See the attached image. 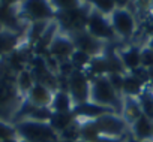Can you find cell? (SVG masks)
Returning <instances> with one entry per match:
<instances>
[{"instance_id":"d590c367","label":"cell","mask_w":153,"mask_h":142,"mask_svg":"<svg viewBox=\"0 0 153 142\" xmlns=\"http://www.w3.org/2000/svg\"><path fill=\"white\" fill-rule=\"evenodd\" d=\"M126 142H137L135 139H131V141H126Z\"/></svg>"},{"instance_id":"484cf974","label":"cell","mask_w":153,"mask_h":142,"mask_svg":"<svg viewBox=\"0 0 153 142\" xmlns=\"http://www.w3.org/2000/svg\"><path fill=\"white\" fill-rule=\"evenodd\" d=\"M50 3L56 12H66L81 5V2H78V0H54V2H50Z\"/></svg>"},{"instance_id":"2e32d148","label":"cell","mask_w":153,"mask_h":142,"mask_svg":"<svg viewBox=\"0 0 153 142\" xmlns=\"http://www.w3.org/2000/svg\"><path fill=\"white\" fill-rule=\"evenodd\" d=\"M141 115H143V111H141V105H140L138 99H135V97H126L123 100V106H122V118L126 123L132 124Z\"/></svg>"},{"instance_id":"d6a6232c","label":"cell","mask_w":153,"mask_h":142,"mask_svg":"<svg viewBox=\"0 0 153 142\" xmlns=\"http://www.w3.org/2000/svg\"><path fill=\"white\" fill-rule=\"evenodd\" d=\"M2 142H20V141H17L15 138H9V139H5V141H2Z\"/></svg>"},{"instance_id":"4316f807","label":"cell","mask_w":153,"mask_h":142,"mask_svg":"<svg viewBox=\"0 0 153 142\" xmlns=\"http://www.w3.org/2000/svg\"><path fill=\"white\" fill-rule=\"evenodd\" d=\"M111 87L116 90V93L119 96L123 94V81H125V75L123 74H119V72H113V74H108L107 75Z\"/></svg>"},{"instance_id":"836d02e7","label":"cell","mask_w":153,"mask_h":142,"mask_svg":"<svg viewBox=\"0 0 153 142\" xmlns=\"http://www.w3.org/2000/svg\"><path fill=\"white\" fill-rule=\"evenodd\" d=\"M57 142H83V141H62V139H59Z\"/></svg>"},{"instance_id":"ac0fdd59","label":"cell","mask_w":153,"mask_h":142,"mask_svg":"<svg viewBox=\"0 0 153 142\" xmlns=\"http://www.w3.org/2000/svg\"><path fill=\"white\" fill-rule=\"evenodd\" d=\"M76 118H75V115H74V112L71 111V112H53V115H51V120H50V126H51V129L56 132V133H62L65 129H68L74 121H75Z\"/></svg>"},{"instance_id":"9c48e42d","label":"cell","mask_w":153,"mask_h":142,"mask_svg":"<svg viewBox=\"0 0 153 142\" xmlns=\"http://www.w3.org/2000/svg\"><path fill=\"white\" fill-rule=\"evenodd\" d=\"M68 36L72 39V42H74V45H75V49H81V51L90 54L92 57H99V55H102L105 42L98 40V39L93 38L87 30L76 32V33H72V35H68Z\"/></svg>"},{"instance_id":"7402d4cb","label":"cell","mask_w":153,"mask_h":142,"mask_svg":"<svg viewBox=\"0 0 153 142\" xmlns=\"http://www.w3.org/2000/svg\"><path fill=\"white\" fill-rule=\"evenodd\" d=\"M35 77L32 74V70H27V69H23L20 70V74L17 77V87L18 90H21L23 93H29L32 90V87L35 85Z\"/></svg>"},{"instance_id":"4fadbf2b","label":"cell","mask_w":153,"mask_h":142,"mask_svg":"<svg viewBox=\"0 0 153 142\" xmlns=\"http://www.w3.org/2000/svg\"><path fill=\"white\" fill-rule=\"evenodd\" d=\"M119 58L125 70L134 72L135 69L141 67V48L137 45L128 46L126 49L119 51Z\"/></svg>"},{"instance_id":"4dcf8cb0","label":"cell","mask_w":153,"mask_h":142,"mask_svg":"<svg viewBox=\"0 0 153 142\" xmlns=\"http://www.w3.org/2000/svg\"><path fill=\"white\" fill-rule=\"evenodd\" d=\"M96 142H126L125 138H108V136H101Z\"/></svg>"},{"instance_id":"f546056e","label":"cell","mask_w":153,"mask_h":142,"mask_svg":"<svg viewBox=\"0 0 153 142\" xmlns=\"http://www.w3.org/2000/svg\"><path fill=\"white\" fill-rule=\"evenodd\" d=\"M15 135L17 132L14 126H9L5 121H0V142L5 139H9V138H15Z\"/></svg>"},{"instance_id":"52a82bcc","label":"cell","mask_w":153,"mask_h":142,"mask_svg":"<svg viewBox=\"0 0 153 142\" xmlns=\"http://www.w3.org/2000/svg\"><path fill=\"white\" fill-rule=\"evenodd\" d=\"M21 12L32 20V23L50 21L56 17V11L53 9L50 2L44 0H27L21 3Z\"/></svg>"},{"instance_id":"8fae6325","label":"cell","mask_w":153,"mask_h":142,"mask_svg":"<svg viewBox=\"0 0 153 142\" xmlns=\"http://www.w3.org/2000/svg\"><path fill=\"white\" fill-rule=\"evenodd\" d=\"M72 112H74L76 120L81 118V121H86V120H96V118H99L105 114H111L114 111L110 109V108L96 105L93 102H86V103H80V105H74Z\"/></svg>"},{"instance_id":"8d00e7d4","label":"cell","mask_w":153,"mask_h":142,"mask_svg":"<svg viewBox=\"0 0 153 142\" xmlns=\"http://www.w3.org/2000/svg\"><path fill=\"white\" fill-rule=\"evenodd\" d=\"M20 142H26V141H20Z\"/></svg>"},{"instance_id":"603a6c76","label":"cell","mask_w":153,"mask_h":142,"mask_svg":"<svg viewBox=\"0 0 153 142\" xmlns=\"http://www.w3.org/2000/svg\"><path fill=\"white\" fill-rule=\"evenodd\" d=\"M59 139H62V141H81V121L75 120L68 129H65L59 135Z\"/></svg>"},{"instance_id":"6da1fadb","label":"cell","mask_w":153,"mask_h":142,"mask_svg":"<svg viewBox=\"0 0 153 142\" xmlns=\"http://www.w3.org/2000/svg\"><path fill=\"white\" fill-rule=\"evenodd\" d=\"M90 102L110 108L116 114L122 112V106H123L122 96H119L116 90L111 87L107 75L95 77L90 81Z\"/></svg>"},{"instance_id":"cb8c5ba5","label":"cell","mask_w":153,"mask_h":142,"mask_svg":"<svg viewBox=\"0 0 153 142\" xmlns=\"http://www.w3.org/2000/svg\"><path fill=\"white\" fill-rule=\"evenodd\" d=\"M90 5L92 9L105 17H110L116 11V0H95V2H90Z\"/></svg>"},{"instance_id":"ffe728a7","label":"cell","mask_w":153,"mask_h":142,"mask_svg":"<svg viewBox=\"0 0 153 142\" xmlns=\"http://www.w3.org/2000/svg\"><path fill=\"white\" fill-rule=\"evenodd\" d=\"M101 136L102 135H101L95 120L81 121V141L83 142H96Z\"/></svg>"},{"instance_id":"9a60e30c","label":"cell","mask_w":153,"mask_h":142,"mask_svg":"<svg viewBox=\"0 0 153 142\" xmlns=\"http://www.w3.org/2000/svg\"><path fill=\"white\" fill-rule=\"evenodd\" d=\"M74 108V102L66 90H56L53 93L50 109L53 112H71Z\"/></svg>"},{"instance_id":"7a4b0ae2","label":"cell","mask_w":153,"mask_h":142,"mask_svg":"<svg viewBox=\"0 0 153 142\" xmlns=\"http://www.w3.org/2000/svg\"><path fill=\"white\" fill-rule=\"evenodd\" d=\"M17 135L26 142H57V133L48 123H39L33 120H21L15 126Z\"/></svg>"},{"instance_id":"ba28073f","label":"cell","mask_w":153,"mask_h":142,"mask_svg":"<svg viewBox=\"0 0 153 142\" xmlns=\"http://www.w3.org/2000/svg\"><path fill=\"white\" fill-rule=\"evenodd\" d=\"M96 126L101 132L102 136H108V138H123L126 130H128V123L117 114L111 112V114H105L99 118L95 120Z\"/></svg>"},{"instance_id":"8992f818","label":"cell","mask_w":153,"mask_h":142,"mask_svg":"<svg viewBox=\"0 0 153 142\" xmlns=\"http://www.w3.org/2000/svg\"><path fill=\"white\" fill-rule=\"evenodd\" d=\"M110 23L113 26L116 36L122 39H131L137 30V23L129 8H125V9L116 8V11L110 15Z\"/></svg>"},{"instance_id":"277c9868","label":"cell","mask_w":153,"mask_h":142,"mask_svg":"<svg viewBox=\"0 0 153 142\" xmlns=\"http://www.w3.org/2000/svg\"><path fill=\"white\" fill-rule=\"evenodd\" d=\"M68 93L74 105L90 102V79L84 70H74L68 77Z\"/></svg>"},{"instance_id":"e575fe53","label":"cell","mask_w":153,"mask_h":142,"mask_svg":"<svg viewBox=\"0 0 153 142\" xmlns=\"http://www.w3.org/2000/svg\"><path fill=\"white\" fill-rule=\"evenodd\" d=\"M0 33H3V26L0 24Z\"/></svg>"},{"instance_id":"30bf717a","label":"cell","mask_w":153,"mask_h":142,"mask_svg":"<svg viewBox=\"0 0 153 142\" xmlns=\"http://www.w3.org/2000/svg\"><path fill=\"white\" fill-rule=\"evenodd\" d=\"M74 51H75V45L68 35H56V38L53 39L48 48L50 57L56 58L57 61L69 60Z\"/></svg>"},{"instance_id":"44dd1931","label":"cell","mask_w":153,"mask_h":142,"mask_svg":"<svg viewBox=\"0 0 153 142\" xmlns=\"http://www.w3.org/2000/svg\"><path fill=\"white\" fill-rule=\"evenodd\" d=\"M92 60H93V57L90 54L81 51V49H75L72 52L71 58H69V61H71V64L74 66L75 70H86L90 66Z\"/></svg>"},{"instance_id":"5bb4252c","label":"cell","mask_w":153,"mask_h":142,"mask_svg":"<svg viewBox=\"0 0 153 142\" xmlns=\"http://www.w3.org/2000/svg\"><path fill=\"white\" fill-rule=\"evenodd\" d=\"M132 135L137 142H150L153 141V121L141 115L135 123L131 124Z\"/></svg>"},{"instance_id":"e0dca14e","label":"cell","mask_w":153,"mask_h":142,"mask_svg":"<svg viewBox=\"0 0 153 142\" xmlns=\"http://www.w3.org/2000/svg\"><path fill=\"white\" fill-rule=\"evenodd\" d=\"M0 24L11 30L18 27V15L15 14L12 3L0 2Z\"/></svg>"},{"instance_id":"5b68a950","label":"cell","mask_w":153,"mask_h":142,"mask_svg":"<svg viewBox=\"0 0 153 142\" xmlns=\"http://www.w3.org/2000/svg\"><path fill=\"white\" fill-rule=\"evenodd\" d=\"M86 30L101 42H111L117 38L113 30V26L110 23V17H105V15L96 12L95 9H92L89 14Z\"/></svg>"},{"instance_id":"7c38bea8","label":"cell","mask_w":153,"mask_h":142,"mask_svg":"<svg viewBox=\"0 0 153 142\" xmlns=\"http://www.w3.org/2000/svg\"><path fill=\"white\" fill-rule=\"evenodd\" d=\"M51 99H53V91L50 88H47L45 85L35 82V85L32 87V90L27 93V102L32 106L36 108H47L51 105Z\"/></svg>"},{"instance_id":"3957f363","label":"cell","mask_w":153,"mask_h":142,"mask_svg":"<svg viewBox=\"0 0 153 142\" xmlns=\"http://www.w3.org/2000/svg\"><path fill=\"white\" fill-rule=\"evenodd\" d=\"M92 11L90 3H81L78 8H74L66 12H56V23L60 29H63L68 35L83 32L87 27L89 14Z\"/></svg>"},{"instance_id":"1f68e13d","label":"cell","mask_w":153,"mask_h":142,"mask_svg":"<svg viewBox=\"0 0 153 142\" xmlns=\"http://www.w3.org/2000/svg\"><path fill=\"white\" fill-rule=\"evenodd\" d=\"M146 46H149V48H152L153 49V35L150 36V39H149V42H147V45Z\"/></svg>"},{"instance_id":"d4e9b609","label":"cell","mask_w":153,"mask_h":142,"mask_svg":"<svg viewBox=\"0 0 153 142\" xmlns=\"http://www.w3.org/2000/svg\"><path fill=\"white\" fill-rule=\"evenodd\" d=\"M138 102L141 105L143 115L153 121V96H150L149 93H144L138 97Z\"/></svg>"},{"instance_id":"f1b7e54d","label":"cell","mask_w":153,"mask_h":142,"mask_svg":"<svg viewBox=\"0 0 153 142\" xmlns=\"http://www.w3.org/2000/svg\"><path fill=\"white\" fill-rule=\"evenodd\" d=\"M141 67L147 70L153 69V49L149 46L141 48Z\"/></svg>"},{"instance_id":"d6986e66","label":"cell","mask_w":153,"mask_h":142,"mask_svg":"<svg viewBox=\"0 0 153 142\" xmlns=\"http://www.w3.org/2000/svg\"><path fill=\"white\" fill-rule=\"evenodd\" d=\"M143 87H144V84L140 79H137L134 75L129 74L125 77V81H123V96L138 99L143 94Z\"/></svg>"},{"instance_id":"83f0119b","label":"cell","mask_w":153,"mask_h":142,"mask_svg":"<svg viewBox=\"0 0 153 142\" xmlns=\"http://www.w3.org/2000/svg\"><path fill=\"white\" fill-rule=\"evenodd\" d=\"M14 85L9 81H0V103L9 102L14 97Z\"/></svg>"}]
</instances>
